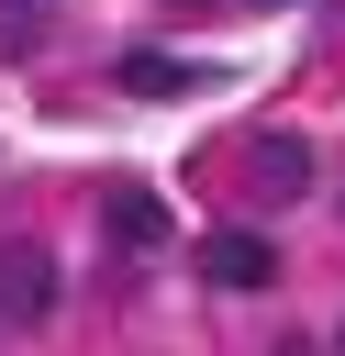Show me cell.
<instances>
[{"label": "cell", "instance_id": "obj_1", "mask_svg": "<svg viewBox=\"0 0 345 356\" xmlns=\"http://www.w3.org/2000/svg\"><path fill=\"white\" fill-rule=\"evenodd\" d=\"M56 289H67V278H56V256H45L33 234H0V323H45V312H56Z\"/></svg>", "mask_w": 345, "mask_h": 356}, {"label": "cell", "instance_id": "obj_2", "mask_svg": "<svg viewBox=\"0 0 345 356\" xmlns=\"http://www.w3.org/2000/svg\"><path fill=\"white\" fill-rule=\"evenodd\" d=\"M200 278H211V289H267V278H278V245H267L256 222H223V234H200Z\"/></svg>", "mask_w": 345, "mask_h": 356}, {"label": "cell", "instance_id": "obj_3", "mask_svg": "<svg viewBox=\"0 0 345 356\" xmlns=\"http://www.w3.org/2000/svg\"><path fill=\"white\" fill-rule=\"evenodd\" d=\"M245 167H256V189H267V200H300V189H312V145H300V134H256V145H245Z\"/></svg>", "mask_w": 345, "mask_h": 356}, {"label": "cell", "instance_id": "obj_4", "mask_svg": "<svg viewBox=\"0 0 345 356\" xmlns=\"http://www.w3.org/2000/svg\"><path fill=\"white\" fill-rule=\"evenodd\" d=\"M100 222L122 234V256H156V245H167V200H156V189H111Z\"/></svg>", "mask_w": 345, "mask_h": 356}, {"label": "cell", "instance_id": "obj_5", "mask_svg": "<svg viewBox=\"0 0 345 356\" xmlns=\"http://www.w3.org/2000/svg\"><path fill=\"white\" fill-rule=\"evenodd\" d=\"M122 89H134V100H189V89H200V67H189V56H167V44H145V56H122Z\"/></svg>", "mask_w": 345, "mask_h": 356}, {"label": "cell", "instance_id": "obj_6", "mask_svg": "<svg viewBox=\"0 0 345 356\" xmlns=\"http://www.w3.org/2000/svg\"><path fill=\"white\" fill-rule=\"evenodd\" d=\"M56 33V0H0V56H33Z\"/></svg>", "mask_w": 345, "mask_h": 356}, {"label": "cell", "instance_id": "obj_7", "mask_svg": "<svg viewBox=\"0 0 345 356\" xmlns=\"http://www.w3.org/2000/svg\"><path fill=\"white\" fill-rule=\"evenodd\" d=\"M278 356H312V345H278Z\"/></svg>", "mask_w": 345, "mask_h": 356}, {"label": "cell", "instance_id": "obj_8", "mask_svg": "<svg viewBox=\"0 0 345 356\" xmlns=\"http://www.w3.org/2000/svg\"><path fill=\"white\" fill-rule=\"evenodd\" d=\"M256 11H289V0H256Z\"/></svg>", "mask_w": 345, "mask_h": 356}, {"label": "cell", "instance_id": "obj_9", "mask_svg": "<svg viewBox=\"0 0 345 356\" xmlns=\"http://www.w3.org/2000/svg\"><path fill=\"white\" fill-rule=\"evenodd\" d=\"M334 356H345V323H334Z\"/></svg>", "mask_w": 345, "mask_h": 356}]
</instances>
